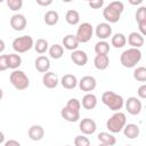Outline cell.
Returning <instances> with one entry per match:
<instances>
[{
    "mask_svg": "<svg viewBox=\"0 0 146 146\" xmlns=\"http://www.w3.org/2000/svg\"><path fill=\"white\" fill-rule=\"evenodd\" d=\"M60 115H62V117H63L65 121H67V122H76V121H79V119H80V113L72 111V110L67 108L66 106L60 110Z\"/></svg>",
    "mask_w": 146,
    "mask_h": 146,
    "instance_id": "cell-21",
    "label": "cell"
},
{
    "mask_svg": "<svg viewBox=\"0 0 146 146\" xmlns=\"http://www.w3.org/2000/svg\"><path fill=\"white\" fill-rule=\"evenodd\" d=\"M49 43L46 39H38L34 43V50L38 54H44L47 50H49Z\"/></svg>",
    "mask_w": 146,
    "mask_h": 146,
    "instance_id": "cell-31",
    "label": "cell"
},
{
    "mask_svg": "<svg viewBox=\"0 0 146 146\" xmlns=\"http://www.w3.org/2000/svg\"><path fill=\"white\" fill-rule=\"evenodd\" d=\"M65 21L70 25H78L79 22H80V14L74 9H70V10L66 11Z\"/></svg>",
    "mask_w": 146,
    "mask_h": 146,
    "instance_id": "cell-28",
    "label": "cell"
},
{
    "mask_svg": "<svg viewBox=\"0 0 146 146\" xmlns=\"http://www.w3.org/2000/svg\"><path fill=\"white\" fill-rule=\"evenodd\" d=\"M74 145L75 146H90V140L86 135H80L74 138Z\"/></svg>",
    "mask_w": 146,
    "mask_h": 146,
    "instance_id": "cell-35",
    "label": "cell"
},
{
    "mask_svg": "<svg viewBox=\"0 0 146 146\" xmlns=\"http://www.w3.org/2000/svg\"><path fill=\"white\" fill-rule=\"evenodd\" d=\"M97 86V81L94 76L91 75H86V76H82L81 80L79 81V88L82 90V91H86L87 94L95 90Z\"/></svg>",
    "mask_w": 146,
    "mask_h": 146,
    "instance_id": "cell-10",
    "label": "cell"
},
{
    "mask_svg": "<svg viewBox=\"0 0 146 146\" xmlns=\"http://www.w3.org/2000/svg\"><path fill=\"white\" fill-rule=\"evenodd\" d=\"M127 36L123 34V33H115L114 35H112V38H111V44L114 47V48H116V49H119V48H123L124 46H125V43H127Z\"/></svg>",
    "mask_w": 146,
    "mask_h": 146,
    "instance_id": "cell-24",
    "label": "cell"
},
{
    "mask_svg": "<svg viewBox=\"0 0 146 146\" xmlns=\"http://www.w3.org/2000/svg\"><path fill=\"white\" fill-rule=\"evenodd\" d=\"M48 51H49L50 57L54 58V59H59L64 55V48H63L62 44H58V43H55V44L50 46Z\"/></svg>",
    "mask_w": 146,
    "mask_h": 146,
    "instance_id": "cell-29",
    "label": "cell"
},
{
    "mask_svg": "<svg viewBox=\"0 0 146 146\" xmlns=\"http://www.w3.org/2000/svg\"><path fill=\"white\" fill-rule=\"evenodd\" d=\"M141 59V51L137 48H129L125 49L121 56H120V62L123 67L125 68H132L135 67Z\"/></svg>",
    "mask_w": 146,
    "mask_h": 146,
    "instance_id": "cell-2",
    "label": "cell"
},
{
    "mask_svg": "<svg viewBox=\"0 0 146 146\" xmlns=\"http://www.w3.org/2000/svg\"><path fill=\"white\" fill-rule=\"evenodd\" d=\"M36 3L40 5V6H50V5L52 3V1H51V0H48V1H41V0H38Z\"/></svg>",
    "mask_w": 146,
    "mask_h": 146,
    "instance_id": "cell-42",
    "label": "cell"
},
{
    "mask_svg": "<svg viewBox=\"0 0 146 146\" xmlns=\"http://www.w3.org/2000/svg\"><path fill=\"white\" fill-rule=\"evenodd\" d=\"M102 102L111 111H114V112H120V110L124 105L123 97L119 94H115L114 91H105L102 95Z\"/></svg>",
    "mask_w": 146,
    "mask_h": 146,
    "instance_id": "cell-3",
    "label": "cell"
},
{
    "mask_svg": "<svg viewBox=\"0 0 146 146\" xmlns=\"http://www.w3.org/2000/svg\"><path fill=\"white\" fill-rule=\"evenodd\" d=\"M79 44H80L79 40H78L76 36L73 35V34H67V35H65V36L63 38V46H64V48L67 49V50H72V51L78 50Z\"/></svg>",
    "mask_w": 146,
    "mask_h": 146,
    "instance_id": "cell-18",
    "label": "cell"
},
{
    "mask_svg": "<svg viewBox=\"0 0 146 146\" xmlns=\"http://www.w3.org/2000/svg\"><path fill=\"white\" fill-rule=\"evenodd\" d=\"M97 138H98V140H99L102 144H106V145H108V146H113V145H115V143H116L115 137H114L112 133L105 132V131L99 132L98 136H97Z\"/></svg>",
    "mask_w": 146,
    "mask_h": 146,
    "instance_id": "cell-26",
    "label": "cell"
},
{
    "mask_svg": "<svg viewBox=\"0 0 146 146\" xmlns=\"http://www.w3.org/2000/svg\"><path fill=\"white\" fill-rule=\"evenodd\" d=\"M110 51V43L105 40H100L95 44V52L97 55H107Z\"/></svg>",
    "mask_w": 146,
    "mask_h": 146,
    "instance_id": "cell-30",
    "label": "cell"
},
{
    "mask_svg": "<svg viewBox=\"0 0 146 146\" xmlns=\"http://www.w3.org/2000/svg\"><path fill=\"white\" fill-rule=\"evenodd\" d=\"M2 146H21V143L15 139H9V140L5 141Z\"/></svg>",
    "mask_w": 146,
    "mask_h": 146,
    "instance_id": "cell-41",
    "label": "cell"
},
{
    "mask_svg": "<svg viewBox=\"0 0 146 146\" xmlns=\"http://www.w3.org/2000/svg\"><path fill=\"white\" fill-rule=\"evenodd\" d=\"M66 146H71V145H66Z\"/></svg>",
    "mask_w": 146,
    "mask_h": 146,
    "instance_id": "cell-47",
    "label": "cell"
},
{
    "mask_svg": "<svg viewBox=\"0 0 146 146\" xmlns=\"http://www.w3.org/2000/svg\"><path fill=\"white\" fill-rule=\"evenodd\" d=\"M124 10V5L122 1H112L110 2L103 10V16L106 22L110 23H117L121 18V14Z\"/></svg>",
    "mask_w": 146,
    "mask_h": 146,
    "instance_id": "cell-1",
    "label": "cell"
},
{
    "mask_svg": "<svg viewBox=\"0 0 146 146\" xmlns=\"http://www.w3.org/2000/svg\"><path fill=\"white\" fill-rule=\"evenodd\" d=\"M125 125H127V116L122 112H115L106 121V128L112 133H117L122 131Z\"/></svg>",
    "mask_w": 146,
    "mask_h": 146,
    "instance_id": "cell-4",
    "label": "cell"
},
{
    "mask_svg": "<svg viewBox=\"0 0 146 146\" xmlns=\"http://www.w3.org/2000/svg\"><path fill=\"white\" fill-rule=\"evenodd\" d=\"M7 6L9 7L10 10L13 11H17L22 8L23 6V1L22 0H8L7 1Z\"/></svg>",
    "mask_w": 146,
    "mask_h": 146,
    "instance_id": "cell-36",
    "label": "cell"
},
{
    "mask_svg": "<svg viewBox=\"0 0 146 146\" xmlns=\"http://www.w3.org/2000/svg\"><path fill=\"white\" fill-rule=\"evenodd\" d=\"M88 5H89V7H91V8H94V9H99V8H102V7H103V5H104V0L90 1Z\"/></svg>",
    "mask_w": 146,
    "mask_h": 146,
    "instance_id": "cell-39",
    "label": "cell"
},
{
    "mask_svg": "<svg viewBox=\"0 0 146 146\" xmlns=\"http://www.w3.org/2000/svg\"><path fill=\"white\" fill-rule=\"evenodd\" d=\"M26 18L22 14H15L10 17V26L15 31H23L26 27Z\"/></svg>",
    "mask_w": 146,
    "mask_h": 146,
    "instance_id": "cell-13",
    "label": "cell"
},
{
    "mask_svg": "<svg viewBox=\"0 0 146 146\" xmlns=\"http://www.w3.org/2000/svg\"><path fill=\"white\" fill-rule=\"evenodd\" d=\"M0 43H1V48H0V52H2V51H3V49H5V41H3V40H1V41H0Z\"/></svg>",
    "mask_w": 146,
    "mask_h": 146,
    "instance_id": "cell-44",
    "label": "cell"
},
{
    "mask_svg": "<svg viewBox=\"0 0 146 146\" xmlns=\"http://www.w3.org/2000/svg\"><path fill=\"white\" fill-rule=\"evenodd\" d=\"M79 129L80 131L83 133V135H92L96 132V129H97V124L96 122L90 119V117H84L80 121V124H79Z\"/></svg>",
    "mask_w": 146,
    "mask_h": 146,
    "instance_id": "cell-9",
    "label": "cell"
},
{
    "mask_svg": "<svg viewBox=\"0 0 146 146\" xmlns=\"http://www.w3.org/2000/svg\"><path fill=\"white\" fill-rule=\"evenodd\" d=\"M27 135H29V138L31 140H34V141H39L43 138L44 136V130L41 125L39 124H33L29 128V131H27Z\"/></svg>",
    "mask_w": 146,
    "mask_h": 146,
    "instance_id": "cell-16",
    "label": "cell"
},
{
    "mask_svg": "<svg viewBox=\"0 0 146 146\" xmlns=\"http://www.w3.org/2000/svg\"><path fill=\"white\" fill-rule=\"evenodd\" d=\"M95 33L100 40H106L112 36V26L108 23H99L95 29Z\"/></svg>",
    "mask_w": 146,
    "mask_h": 146,
    "instance_id": "cell-11",
    "label": "cell"
},
{
    "mask_svg": "<svg viewBox=\"0 0 146 146\" xmlns=\"http://www.w3.org/2000/svg\"><path fill=\"white\" fill-rule=\"evenodd\" d=\"M66 107H67V108H70V110H72V111H74V112L80 113L81 103H80V100H79V99H76V98H71V99L67 102Z\"/></svg>",
    "mask_w": 146,
    "mask_h": 146,
    "instance_id": "cell-33",
    "label": "cell"
},
{
    "mask_svg": "<svg viewBox=\"0 0 146 146\" xmlns=\"http://www.w3.org/2000/svg\"><path fill=\"white\" fill-rule=\"evenodd\" d=\"M82 107L86 110H94L97 106V97L96 95L88 92L82 97V103H81Z\"/></svg>",
    "mask_w": 146,
    "mask_h": 146,
    "instance_id": "cell-20",
    "label": "cell"
},
{
    "mask_svg": "<svg viewBox=\"0 0 146 146\" xmlns=\"http://www.w3.org/2000/svg\"><path fill=\"white\" fill-rule=\"evenodd\" d=\"M136 22L137 23H141V22H146V6H141L137 9L136 11Z\"/></svg>",
    "mask_w": 146,
    "mask_h": 146,
    "instance_id": "cell-34",
    "label": "cell"
},
{
    "mask_svg": "<svg viewBox=\"0 0 146 146\" xmlns=\"http://www.w3.org/2000/svg\"><path fill=\"white\" fill-rule=\"evenodd\" d=\"M60 84L63 86V88L71 90V89H74L79 84V81H78L75 75H73V74H65L60 79Z\"/></svg>",
    "mask_w": 146,
    "mask_h": 146,
    "instance_id": "cell-19",
    "label": "cell"
},
{
    "mask_svg": "<svg viewBox=\"0 0 146 146\" xmlns=\"http://www.w3.org/2000/svg\"><path fill=\"white\" fill-rule=\"evenodd\" d=\"M71 59L72 62L78 65V66H84L88 63V55L83 50H74L71 54Z\"/></svg>",
    "mask_w": 146,
    "mask_h": 146,
    "instance_id": "cell-14",
    "label": "cell"
},
{
    "mask_svg": "<svg viewBox=\"0 0 146 146\" xmlns=\"http://www.w3.org/2000/svg\"><path fill=\"white\" fill-rule=\"evenodd\" d=\"M137 95L139 98H143V99H146V83L141 84L138 90H137Z\"/></svg>",
    "mask_w": 146,
    "mask_h": 146,
    "instance_id": "cell-38",
    "label": "cell"
},
{
    "mask_svg": "<svg viewBox=\"0 0 146 146\" xmlns=\"http://www.w3.org/2000/svg\"><path fill=\"white\" fill-rule=\"evenodd\" d=\"M125 108L130 115H138L141 112L143 105H141V102L137 97L132 96L125 100Z\"/></svg>",
    "mask_w": 146,
    "mask_h": 146,
    "instance_id": "cell-8",
    "label": "cell"
},
{
    "mask_svg": "<svg viewBox=\"0 0 146 146\" xmlns=\"http://www.w3.org/2000/svg\"><path fill=\"white\" fill-rule=\"evenodd\" d=\"M138 29H139V33L143 36H146V22L138 23Z\"/></svg>",
    "mask_w": 146,
    "mask_h": 146,
    "instance_id": "cell-40",
    "label": "cell"
},
{
    "mask_svg": "<svg viewBox=\"0 0 146 146\" xmlns=\"http://www.w3.org/2000/svg\"><path fill=\"white\" fill-rule=\"evenodd\" d=\"M129 2H130L131 5H139V3H141V2H143V0H137V1H132V0H129Z\"/></svg>",
    "mask_w": 146,
    "mask_h": 146,
    "instance_id": "cell-43",
    "label": "cell"
},
{
    "mask_svg": "<svg viewBox=\"0 0 146 146\" xmlns=\"http://www.w3.org/2000/svg\"><path fill=\"white\" fill-rule=\"evenodd\" d=\"M59 82H60V81H59V79H58V75H57L55 72H50V71H49V72L44 73L43 76H42V83H43V86H44L46 88H48V89H54V88H56Z\"/></svg>",
    "mask_w": 146,
    "mask_h": 146,
    "instance_id": "cell-12",
    "label": "cell"
},
{
    "mask_svg": "<svg viewBox=\"0 0 146 146\" xmlns=\"http://www.w3.org/2000/svg\"><path fill=\"white\" fill-rule=\"evenodd\" d=\"M9 81L11 86L17 90H25L30 86V79L25 72L21 70H15L9 75Z\"/></svg>",
    "mask_w": 146,
    "mask_h": 146,
    "instance_id": "cell-5",
    "label": "cell"
},
{
    "mask_svg": "<svg viewBox=\"0 0 146 146\" xmlns=\"http://www.w3.org/2000/svg\"><path fill=\"white\" fill-rule=\"evenodd\" d=\"M9 68L8 66V55H1L0 56V71H6Z\"/></svg>",
    "mask_w": 146,
    "mask_h": 146,
    "instance_id": "cell-37",
    "label": "cell"
},
{
    "mask_svg": "<svg viewBox=\"0 0 146 146\" xmlns=\"http://www.w3.org/2000/svg\"><path fill=\"white\" fill-rule=\"evenodd\" d=\"M125 146H131V145H125Z\"/></svg>",
    "mask_w": 146,
    "mask_h": 146,
    "instance_id": "cell-46",
    "label": "cell"
},
{
    "mask_svg": "<svg viewBox=\"0 0 146 146\" xmlns=\"http://www.w3.org/2000/svg\"><path fill=\"white\" fill-rule=\"evenodd\" d=\"M43 21L47 25L49 26H54L58 23L59 21V15L56 10H48L46 14H44V17H43Z\"/></svg>",
    "mask_w": 146,
    "mask_h": 146,
    "instance_id": "cell-25",
    "label": "cell"
},
{
    "mask_svg": "<svg viewBox=\"0 0 146 146\" xmlns=\"http://www.w3.org/2000/svg\"><path fill=\"white\" fill-rule=\"evenodd\" d=\"M144 36L138 33V32H131L128 35V43L131 46V48H137L139 49L141 46H144Z\"/></svg>",
    "mask_w": 146,
    "mask_h": 146,
    "instance_id": "cell-17",
    "label": "cell"
},
{
    "mask_svg": "<svg viewBox=\"0 0 146 146\" xmlns=\"http://www.w3.org/2000/svg\"><path fill=\"white\" fill-rule=\"evenodd\" d=\"M133 79L138 82H146V67L139 66L133 71Z\"/></svg>",
    "mask_w": 146,
    "mask_h": 146,
    "instance_id": "cell-32",
    "label": "cell"
},
{
    "mask_svg": "<svg viewBox=\"0 0 146 146\" xmlns=\"http://www.w3.org/2000/svg\"><path fill=\"white\" fill-rule=\"evenodd\" d=\"M123 133L127 138L135 139L139 136V127L135 123H128L123 129Z\"/></svg>",
    "mask_w": 146,
    "mask_h": 146,
    "instance_id": "cell-23",
    "label": "cell"
},
{
    "mask_svg": "<svg viewBox=\"0 0 146 146\" xmlns=\"http://www.w3.org/2000/svg\"><path fill=\"white\" fill-rule=\"evenodd\" d=\"M98 146H108V145H106V144H102V143H100Z\"/></svg>",
    "mask_w": 146,
    "mask_h": 146,
    "instance_id": "cell-45",
    "label": "cell"
},
{
    "mask_svg": "<svg viewBox=\"0 0 146 146\" xmlns=\"http://www.w3.org/2000/svg\"><path fill=\"white\" fill-rule=\"evenodd\" d=\"M92 34H94L92 25L90 23H88V22H84V23L79 25L75 36H76V39L79 40L80 43H86L92 38Z\"/></svg>",
    "mask_w": 146,
    "mask_h": 146,
    "instance_id": "cell-7",
    "label": "cell"
},
{
    "mask_svg": "<svg viewBox=\"0 0 146 146\" xmlns=\"http://www.w3.org/2000/svg\"><path fill=\"white\" fill-rule=\"evenodd\" d=\"M34 66H35V68H36L38 72L44 74V73L49 72V68H50V60H49L48 57L41 55V56L36 57V59L34 60Z\"/></svg>",
    "mask_w": 146,
    "mask_h": 146,
    "instance_id": "cell-15",
    "label": "cell"
},
{
    "mask_svg": "<svg viewBox=\"0 0 146 146\" xmlns=\"http://www.w3.org/2000/svg\"><path fill=\"white\" fill-rule=\"evenodd\" d=\"M34 41L32 39V36L30 35H22V36H18L16 39H14L11 46H13V49L18 52V54H23V52H26L29 51L30 49L34 48Z\"/></svg>",
    "mask_w": 146,
    "mask_h": 146,
    "instance_id": "cell-6",
    "label": "cell"
},
{
    "mask_svg": "<svg viewBox=\"0 0 146 146\" xmlns=\"http://www.w3.org/2000/svg\"><path fill=\"white\" fill-rule=\"evenodd\" d=\"M94 65L97 70L99 71H104L110 65V58L107 55H96L95 59H94Z\"/></svg>",
    "mask_w": 146,
    "mask_h": 146,
    "instance_id": "cell-22",
    "label": "cell"
},
{
    "mask_svg": "<svg viewBox=\"0 0 146 146\" xmlns=\"http://www.w3.org/2000/svg\"><path fill=\"white\" fill-rule=\"evenodd\" d=\"M21 64H22V57L17 52L8 54V66H9V68L15 71L21 66Z\"/></svg>",
    "mask_w": 146,
    "mask_h": 146,
    "instance_id": "cell-27",
    "label": "cell"
}]
</instances>
